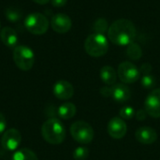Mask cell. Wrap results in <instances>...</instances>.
Returning a JSON list of instances; mask_svg holds the SVG:
<instances>
[{"label":"cell","mask_w":160,"mask_h":160,"mask_svg":"<svg viewBox=\"0 0 160 160\" xmlns=\"http://www.w3.org/2000/svg\"><path fill=\"white\" fill-rule=\"evenodd\" d=\"M137 30L134 23L127 19L113 22L108 30L109 39L118 46H128L136 38Z\"/></svg>","instance_id":"cell-1"},{"label":"cell","mask_w":160,"mask_h":160,"mask_svg":"<svg viewBox=\"0 0 160 160\" xmlns=\"http://www.w3.org/2000/svg\"><path fill=\"white\" fill-rule=\"evenodd\" d=\"M41 135L48 143L57 145L65 141L66 129L59 119L50 118L43 123L41 127Z\"/></svg>","instance_id":"cell-2"},{"label":"cell","mask_w":160,"mask_h":160,"mask_svg":"<svg viewBox=\"0 0 160 160\" xmlns=\"http://www.w3.org/2000/svg\"><path fill=\"white\" fill-rule=\"evenodd\" d=\"M84 50L92 57H100L107 53L109 42L107 38L101 34H91L84 41Z\"/></svg>","instance_id":"cell-3"},{"label":"cell","mask_w":160,"mask_h":160,"mask_svg":"<svg viewBox=\"0 0 160 160\" xmlns=\"http://www.w3.org/2000/svg\"><path fill=\"white\" fill-rule=\"evenodd\" d=\"M13 61L19 69L28 71L34 66L35 53L31 48L25 45L16 46L13 51Z\"/></svg>","instance_id":"cell-4"},{"label":"cell","mask_w":160,"mask_h":160,"mask_svg":"<svg viewBox=\"0 0 160 160\" xmlns=\"http://www.w3.org/2000/svg\"><path fill=\"white\" fill-rule=\"evenodd\" d=\"M70 134L73 140L81 144H88L94 139V129L85 121L74 122L70 127Z\"/></svg>","instance_id":"cell-5"},{"label":"cell","mask_w":160,"mask_h":160,"mask_svg":"<svg viewBox=\"0 0 160 160\" xmlns=\"http://www.w3.org/2000/svg\"><path fill=\"white\" fill-rule=\"evenodd\" d=\"M24 27L31 34L43 35L49 28V21L43 14L39 12H33L25 18Z\"/></svg>","instance_id":"cell-6"},{"label":"cell","mask_w":160,"mask_h":160,"mask_svg":"<svg viewBox=\"0 0 160 160\" xmlns=\"http://www.w3.org/2000/svg\"><path fill=\"white\" fill-rule=\"evenodd\" d=\"M117 75L121 82L126 84H130L136 82L140 79V69L128 61L123 62L119 65L117 69Z\"/></svg>","instance_id":"cell-7"},{"label":"cell","mask_w":160,"mask_h":160,"mask_svg":"<svg viewBox=\"0 0 160 160\" xmlns=\"http://www.w3.org/2000/svg\"><path fill=\"white\" fill-rule=\"evenodd\" d=\"M144 110L153 118H160V88L153 90L145 98Z\"/></svg>","instance_id":"cell-8"},{"label":"cell","mask_w":160,"mask_h":160,"mask_svg":"<svg viewBox=\"0 0 160 160\" xmlns=\"http://www.w3.org/2000/svg\"><path fill=\"white\" fill-rule=\"evenodd\" d=\"M22 142V135L16 128H10L3 133L1 145L7 151H15Z\"/></svg>","instance_id":"cell-9"},{"label":"cell","mask_w":160,"mask_h":160,"mask_svg":"<svg viewBox=\"0 0 160 160\" xmlns=\"http://www.w3.org/2000/svg\"><path fill=\"white\" fill-rule=\"evenodd\" d=\"M108 134L115 140L123 139L128 131V127L121 117H113L110 120L107 127Z\"/></svg>","instance_id":"cell-10"},{"label":"cell","mask_w":160,"mask_h":160,"mask_svg":"<svg viewBox=\"0 0 160 160\" xmlns=\"http://www.w3.org/2000/svg\"><path fill=\"white\" fill-rule=\"evenodd\" d=\"M51 24L53 31L59 34H64L70 30L72 26V22L67 14L56 13L52 17Z\"/></svg>","instance_id":"cell-11"},{"label":"cell","mask_w":160,"mask_h":160,"mask_svg":"<svg viewBox=\"0 0 160 160\" xmlns=\"http://www.w3.org/2000/svg\"><path fill=\"white\" fill-rule=\"evenodd\" d=\"M53 95L61 100L70 99L74 95V88L72 84L65 80L58 81L54 83L52 88Z\"/></svg>","instance_id":"cell-12"},{"label":"cell","mask_w":160,"mask_h":160,"mask_svg":"<svg viewBox=\"0 0 160 160\" xmlns=\"http://www.w3.org/2000/svg\"><path fill=\"white\" fill-rule=\"evenodd\" d=\"M135 137L140 143L149 145L158 140V133L154 128L150 127H142L136 130Z\"/></svg>","instance_id":"cell-13"},{"label":"cell","mask_w":160,"mask_h":160,"mask_svg":"<svg viewBox=\"0 0 160 160\" xmlns=\"http://www.w3.org/2000/svg\"><path fill=\"white\" fill-rule=\"evenodd\" d=\"M112 98L119 102L124 103L130 99L131 98V92L130 89L125 84V83H116L112 86Z\"/></svg>","instance_id":"cell-14"},{"label":"cell","mask_w":160,"mask_h":160,"mask_svg":"<svg viewBox=\"0 0 160 160\" xmlns=\"http://www.w3.org/2000/svg\"><path fill=\"white\" fill-rule=\"evenodd\" d=\"M0 38L6 46L10 47V48H12V47L15 48L18 43L17 32L9 26H6L3 29H1Z\"/></svg>","instance_id":"cell-15"},{"label":"cell","mask_w":160,"mask_h":160,"mask_svg":"<svg viewBox=\"0 0 160 160\" xmlns=\"http://www.w3.org/2000/svg\"><path fill=\"white\" fill-rule=\"evenodd\" d=\"M99 76L101 81L108 86L114 85L117 80V72L111 66L102 67L99 71Z\"/></svg>","instance_id":"cell-16"},{"label":"cell","mask_w":160,"mask_h":160,"mask_svg":"<svg viewBox=\"0 0 160 160\" xmlns=\"http://www.w3.org/2000/svg\"><path fill=\"white\" fill-rule=\"evenodd\" d=\"M76 112H77V109L73 103L65 102L59 106L57 113H58L60 118L65 119V120H68V119H71L72 117H74V115L76 114Z\"/></svg>","instance_id":"cell-17"},{"label":"cell","mask_w":160,"mask_h":160,"mask_svg":"<svg viewBox=\"0 0 160 160\" xmlns=\"http://www.w3.org/2000/svg\"><path fill=\"white\" fill-rule=\"evenodd\" d=\"M12 160H38L37 155L28 148H22L16 151L13 156Z\"/></svg>","instance_id":"cell-18"},{"label":"cell","mask_w":160,"mask_h":160,"mask_svg":"<svg viewBox=\"0 0 160 160\" xmlns=\"http://www.w3.org/2000/svg\"><path fill=\"white\" fill-rule=\"evenodd\" d=\"M127 54L132 60H139V59H141V57L142 55V50L138 43L132 42L131 44H129L128 46Z\"/></svg>","instance_id":"cell-19"},{"label":"cell","mask_w":160,"mask_h":160,"mask_svg":"<svg viewBox=\"0 0 160 160\" xmlns=\"http://www.w3.org/2000/svg\"><path fill=\"white\" fill-rule=\"evenodd\" d=\"M109 24H108V22L103 19V18H99L98 19L94 24H93V29L95 31L96 34H101V35H104L105 32H108L109 30Z\"/></svg>","instance_id":"cell-20"},{"label":"cell","mask_w":160,"mask_h":160,"mask_svg":"<svg viewBox=\"0 0 160 160\" xmlns=\"http://www.w3.org/2000/svg\"><path fill=\"white\" fill-rule=\"evenodd\" d=\"M89 156V150L86 147L80 146L73 152V158L75 160H86Z\"/></svg>","instance_id":"cell-21"},{"label":"cell","mask_w":160,"mask_h":160,"mask_svg":"<svg viewBox=\"0 0 160 160\" xmlns=\"http://www.w3.org/2000/svg\"><path fill=\"white\" fill-rule=\"evenodd\" d=\"M5 15L11 22H17L21 17L20 11L15 8H8L5 11Z\"/></svg>","instance_id":"cell-22"},{"label":"cell","mask_w":160,"mask_h":160,"mask_svg":"<svg viewBox=\"0 0 160 160\" xmlns=\"http://www.w3.org/2000/svg\"><path fill=\"white\" fill-rule=\"evenodd\" d=\"M142 85L145 89H151L156 85V79L154 76L147 74L143 75L142 78Z\"/></svg>","instance_id":"cell-23"},{"label":"cell","mask_w":160,"mask_h":160,"mask_svg":"<svg viewBox=\"0 0 160 160\" xmlns=\"http://www.w3.org/2000/svg\"><path fill=\"white\" fill-rule=\"evenodd\" d=\"M135 111L132 107L130 106H126L124 108H122L119 112V114L121 116L122 119H127V120H129V119H132L134 116H135Z\"/></svg>","instance_id":"cell-24"},{"label":"cell","mask_w":160,"mask_h":160,"mask_svg":"<svg viewBox=\"0 0 160 160\" xmlns=\"http://www.w3.org/2000/svg\"><path fill=\"white\" fill-rule=\"evenodd\" d=\"M99 92H100V95L103 96L104 98H111V97H112V88L111 86H108V85L103 86V87L100 88Z\"/></svg>","instance_id":"cell-25"},{"label":"cell","mask_w":160,"mask_h":160,"mask_svg":"<svg viewBox=\"0 0 160 160\" xmlns=\"http://www.w3.org/2000/svg\"><path fill=\"white\" fill-rule=\"evenodd\" d=\"M152 69H153V68L149 63H144L142 65V67L140 68V72H142L143 75H147V74H150Z\"/></svg>","instance_id":"cell-26"},{"label":"cell","mask_w":160,"mask_h":160,"mask_svg":"<svg viewBox=\"0 0 160 160\" xmlns=\"http://www.w3.org/2000/svg\"><path fill=\"white\" fill-rule=\"evenodd\" d=\"M147 112H145V110L144 109H141V110H139L136 113H135V117H136V119L137 120H139V121H143V120H145L146 119V117H147Z\"/></svg>","instance_id":"cell-27"},{"label":"cell","mask_w":160,"mask_h":160,"mask_svg":"<svg viewBox=\"0 0 160 160\" xmlns=\"http://www.w3.org/2000/svg\"><path fill=\"white\" fill-rule=\"evenodd\" d=\"M6 128H7V120L5 116L0 112V135H2L6 131Z\"/></svg>","instance_id":"cell-28"},{"label":"cell","mask_w":160,"mask_h":160,"mask_svg":"<svg viewBox=\"0 0 160 160\" xmlns=\"http://www.w3.org/2000/svg\"><path fill=\"white\" fill-rule=\"evenodd\" d=\"M51 2L54 8H62L67 4L68 0H51Z\"/></svg>","instance_id":"cell-29"},{"label":"cell","mask_w":160,"mask_h":160,"mask_svg":"<svg viewBox=\"0 0 160 160\" xmlns=\"http://www.w3.org/2000/svg\"><path fill=\"white\" fill-rule=\"evenodd\" d=\"M32 1L37 3V4H39V5H45V4L49 3L51 0H32Z\"/></svg>","instance_id":"cell-30"},{"label":"cell","mask_w":160,"mask_h":160,"mask_svg":"<svg viewBox=\"0 0 160 160\" xmlns=\"http://www.w3.org/2000/svg\"><path fill=\"white\" fill-rule=\"evenodd\" d=\"M0 27H1V24H0Z\"/></svg>","instance_id":"cell-31"}]
</instances>
